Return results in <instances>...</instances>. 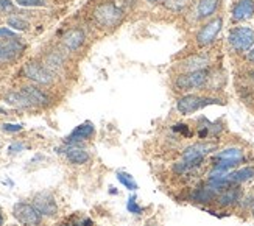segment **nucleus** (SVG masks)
<instances>
[{
  "instance_id": "15",
  "label": "nucleus",
  "mask_w": 254,
  "mask_h": 226,
  "mask_svg": "<svg viewBox=\"0 0 254 226\" xmlns=\"http://www.w3.org/2000/svg\"><path fill=\"white\" fill-rule=\"evenodd\" d=\"M33 206H35L42 217H57L58 214V203L55 200V197L50 192H38V194L33 197Z\"/></svg>"
},
{
  "instance_id": "6",
  "label": "nucleus",
  "mask_w": 254,
  "mask_h": 226,
  "mask_svg": "<svg viewBox=\"0 0 254 226\" xmlns=\"http://www.w3.org/2000/svg\"><path fill=\"white\" fill-rule=\"evenodd\" d=\"M222 28H223V17L218 16V14L212 19L203 22L196 31V35H195L196 47L198 49L211 47V45L217 41L220 33H222Z\"/></svg>"
},
{
  "instance_id": "9",
  "label": "nucleus",
  "mask_w": 254,
  "mask_h": 226,
  "mask_svg": "<svg viewBox=\"0 0 254 226\" xmlns=\"http://www.w3.org/2000/svg\"><path fill=\"white\" fill-rule=\"evenodd\" d=\"M87 41L86 31L80 27H72L65 30L61 36V49L65 53H78Z\"/></svg>"
},
{
  "instance_id": "40",
  "label": "nucleus",
  "mask_w": 254,
  "mask_h": 226,
  "mask_svg": "<svg viewBox=\"0 0 254 226\" xmlns=\"http://www.w3.org/2000/svg\"><path fill=\"white\" fill-rule=\"evenodd\" d=\"M251 214H253V217H254V205H253V208H251Z\"/></svg>"
},
{
  "instance_id": "22",
  "label": "nucleus",
  "mask_w": 254,
  "mask_h": 226,
  "mask_svg": "<svg viewBox=\"0 0 254 226\" xmlns=\"http://www.w3.org/2000/svg\"><path fill=\"white\" fill-rule=\"evenodd\" d=\"M233 159H245V151L242 147H236V145H231L226 147L223 150H217L212 154V159L211 161H233Z\"/></svg>"
},
{
  "instance_id": "37",
  "label": "nucleus",
  "mask_w": 254,
  "mask_h": 226,
  "mask_svg": "<svg viewBox=\"0 0 254 226\" xmlns=\"http://www.w3.org/2000/svg\"><path fill=\"white\" fill-rule=\"evenodd\" d=\"M245 60L248 61V63H251V64H254V47L245 55Z\"/></svg>"
},
{
  "instance_id": "31",
  "label": "nucleus",
  "mask_w": 254,
  "mask_h": 226,
  "mask_svg": "<svg viewBox=\"0 0 254 226\" xmlns=\"http://www.w3.org/2000/svg\"><path fill=\"white\" fill-rule=\"evenodd\" d=\"M14 9H16V6L11 0H0V13L2 14H9V13L13 14Z\"/></svg>"
},
{
  "instance_id": "30",
  "label": "nucleus",
  "mask_w": 254,
  "mask_h": 226,
  "mask_svg": "<svg viewBox=\"0 0 254 226\" xmlns=\"http://www.w3.org/2000/svg\"><path fill=\"white\" fill-rule=\"evenodd\" d=\"M16 3L19 6H27V8H31V6H46L47 0H16Z\"/></svg>"
},
{
  "instance_id": "8",
  "label": "nucleus",
  "mask_w": 254,
  "mask_h": 226,
  "mask_svg": "<svg viewBox=\"0 0 254 226\" xmlns=\"http://www.w3.org/2000/svg\"><path fill=\"white\" fill-rule=\"evenodd\" d=\"M13 216L22 226H42L44 217L33 203L19 201L13 208Z\"/></svg>"
},
{
  "instance_id": "27",
  "label": "nucleus",
  "mask_w": 254,
  "mask_h": 226,
  "mask_svg": "<svg viewBox=\"0 0 254 226\" xmlns=\"http://www.w3.org/2000/svg\"><path fill=\"white\" fill-rule=\"evenodd\" d=\"M237 92H239V97H240L242 101H244V103L250 105L251 101H254V89L251 86H248V84L239 86Z\"/></svg>"
},
{
  "instance_id": "12",
  "label": "nucleus",
  "mask_w": 254,
  "mask_h": 226,
  "mask_svg": "<svg viewBox=\"0 0 254 226\" xmlns=\"http://www.w3.org/2000/svg\"><path fill=\"white\" fill-rule=\"evenodd\" d=\"M218 150L217 142L211 141H200L189 147H186L181 153L183 161H204L207 154H211Z\"/></svg>"
},
{
  "instance_id": "35",
  "label": "nucleus",
  "mask_w": 254,
  "mask_h": 226,
  "mask_svg": "<svg viewBox=\"0 0 254 226\" xmlns=\"http://www.w3.org/2000/svg\"><path fill=\"white\" fill-rule=\"evenodd\" d=\"M24 149H25V145L22 144V142H14V144L8 149V151H9L11 154H16V153H20Z\"/></svg>"
},
{
  "instance_id": "32",
  "label": "nucleus",
  "mask_w": 254,
  "mask_h": 226,
  "mask_svg": "<svg viewBox=\"0 0 254 226\" xmlns=\"http://www.w3.org/2000/svg\"><path fill=\"white\" fill-rule=\"evenodd\" d=\"M127 209H128L129 212H132V214H136V216H140V214H142V208L136 203V197H131V198L128 200Z\"/></svg>"
},
{
  "instance_id": "3",
  "label": "nucleus",
  "mask_w": 254,
  "mask_h": 226,
  "mask_svg": "<svg viewBox=\"0 0 254 226\" xmlns=\"http://www.w3.org/2000/svg\"><path fill=\"white\" fill-rule=\"evenodd\" d=\"M211 69L178 74L173 80L175 90L176 92H181V94H189V92H193V90H206L209 75H211Z\"/></svg>"
},
{
  "instance_id": "26",
  "label": "nucleus",
  "mask_w": 254,
  "mask_h": 226,
  "mask_svg": "<svg viewBox=\"0 0 254 226\" xmlns=\"http://www.w3.org/2000/svg\"><path fill=\"white\" fill-rule=\"evenodd\" d=\"M6 25L11 27L13 30L16 31H27L30 28V24H28V20L24 19L22 16L19 14H11L6 17Z\"/></svg>"
},
{
  "instance_id": "38",
  "label": "nucleus",
  "mask_w": 254,
  "mask_h": 226,
  "mask_svg": "<svg viewBox=\"0 0 254 226\" xmlns=\"http://www.w3.org/2000/svg\"><path fill=\"white\" fill-rule=\"evenodd\" d=\"M147 3H150V5H158V3H162L164 0H145Z\"/></svg>"
},
{
  "instance_id": "33",
  "label": "nucleus",
  "mask_w": 254,
  "mask_h": 226,
  "mask_svg": "<svg viewBox=\"0 0 254 226\" xmlns=\"http://www.w3.org/2000/svg\"><path fill=\"white\" fill-rule=\"evenodd\" d=\"M2 130L5 133H19L24 130V125H20V123H3Z\"/></svg>"
},
{
  "instance_id": "36",
  "label": "nucleus",
  "mask_w": 254,
  "mask_h": 226,
  "mask_svg": "<svg viewBox=\"0 0 254 226\" xmlns=\"http://www.w3.org/2000/svg\"><path fill=\"white\" fill-rule=\"evenodd\" d=\"M72 226H94V222L91 220V219H87V217H84V219H80V220H76Z\"/></svg>"
},
{
  "instance_id": "14",
  "label": "nucleus",
  "mask_w": 254,
  "mask_h": 226,
  "mask_svg": "<svg viewBox=\"0 0 254 226\" xmlns=\"http://www.w3.org/2000/svg\"><path fill=\"white\" fill-rule=\"evenodd\" d=\"M176 69H178V74L211 69V56H209L207 53H193V55H189L187 58H184L183 61L178 63Z\"/></svg>"
},
{
  "instance_id": "16",
  "label": "nucleus",
  "mask_w": 254,
  "mask_h": 226,
  "mask_svg": "<svg viewBox=\"0 0 254 226\" xmlns=\"http://www.w3.org/2000/svg\"><path fill=\"white\" fill-rule=\"evenodd\" d=\"M242 198H244V190H242L240 184H234L223 190L215 200V206L220 209H231V208H239Z\"/></svg>"
},
{
  "instance_id": "18",
  "label": "nucleus",
  "mask_w": 254,
  "mask_h": 226,
  "mask_svg": "<svg viewBox=\"0 0 254 226\" xmlns=\"http://www.w3.org/2000/svg\"><path fill=\"white\" fill-rule=\"evenodd\" d=\"M95 134V127L92 122H84L81 125L76 127L67 138L64 139L65 145H80L84 141H89L94 138Z\"/></svg>"
},
{
  "instance_id": "29",
  "label": "nucleus",
  "mask_w": 254,
  "mask_h": 226,
  "mask_svg": "<svg viewBox=\"0 0 254 226\" xmlns=\"http://www.w3.org/2000/svg\"><path fill=\"white\" fill-rule=\"evenodd\" d=\"M172 130L175 133H180L183 138H192L193 136V131L190 130V127L187 125V123H176V125L172 127Z\"/></svg>"
},
{
  "instance_id": "17",
  "label": "nucleus",
  "mask_w": 254,
  "mask_h": 226,
  "mask_svg": "<svg viewBox=\"0 0 254 226\" xmlns=\"http://www.w3.org/2000/svg\"><path fill=\"white\" fill-rule=\"evenodd\" d=\"M254 17V0H236L231 8V22L240 24Z\"/></svg>"
},
{
  "instance_id": "4",
  "label": "nucleus",
  "mask_w": 254,
  "mask_h": 226,
  "mask_svg": "<svg viewBox=\"0 0 254 226\" xmlns=\"http://www.w3.org/2000/svg\"><path fill=\"white\" fill-rule=\"evenodd\" d=\"M228 47L236 55H247L254 47V30L251 27H233L228 33Z\"/></svg>"
},
{
  "instance_id": "11",
  "label": "nucleus",
  "mask_w": 254,
  "mask_h": 226,
  "mask_svg": "<svg viewBox=\"0 0 254 226\" xmlns=\"http://www.w3.org/2000/svg\"><path fill=\"white\" fill-rule=\"evenodd\" d=\"M222 6V0H195L192 3L190 16L195 22H206L217 16Z\"/></svg>"
},
{
  "instance_id": "1",
  "label": "nucleus",
  "mask_w": 254,
  "mask_h": 226,
  "mask_svg": "<svg viewBox=\"0 0 254 226\" xmlns=\"http://www.w3.org/2000/svg\"><path fill=\"white\" fill-rule=\"evenodd\" d=\"M125 13L127 11L116 0H102L92 6L89 16L97 28L109 33L120 27L125 19Z\"/></svg>"
},
{
  "instance_id": "28",
  "label": "nucleus",
  "mask_w": 254,
  "mask_h": 226,
  "mask_svg": "<svg viewBox=\"0 0 254 226\" xmlns=\"http://www.w3.org/2000/svg\"><path fill=\"white\" fill-rule=\"evenodd\" d=\"M117 179L120 181V184H124L128 190H137V183L129 173H125V172H117Z\"/></svg>"
},
{
  "instance_id": "5",
  "label": "nucleus",
  "mask_w": 254,
  "mask_h": 226,
  "mask_svg": "<svg viewBox=\"0 0 254 226\" xmlns=\"http://www.w3.org/2000/svg\"><path fill=\"white\" fill-rule=\"evenodd\" d=\"M22 75H24V78H27L30 83L42 86V87H52L57 83V76L42 64L41 60L27 61L24 67H22Z\"/></svg>"
},
{
  "instance_id": "2",
  "label": "nucleus",
  "mask_w": 254,
  "mask_h": 226,
  "mask_svg": "<svg viewBox=\"0 0 254 226\" xmlns=\"http://www.w3.org/2000/svg\"><path fill=\"white\" fill-rule=\"evenodd\" d=\"M211 105H226V101L223 98H220L217 95H203V94H183L178 100H176V111L183 116H190L195 112L204 109L206 106Z\"/></svg>"
},
{
  "instance_id": "20",
  "label": "nucleus",
  "mask_w": 254,
  "mask_h": 226,
  "mask_svg": "<svg viewBox=\"0 0 254 226\" xmlns=\"http://www.w3.org/2000/svg\"><path fill=\"white\" fill-rule=\"evenodd\" d=\"M61 153H64L65 159L73 165H83L91 161V154L81 145H65Z\"/></svg>"
},
{
  "instance_id": "13",
  "label": "nucleus",
  "mask_w": 254,
  "mask_h": 226,
  "mask_svg": "<svg viewBox=\"0 0 254 226\" xmlns=\"http://www.w3.org/2000/svg\"><path fill=\"white\" fill-rule=\"evenodd\" d=\"M20 90L30 98V101H31L35 108H47V106H50L53 103L52 94L42 86L30 83V84L22 86Z\"/></svg>"
},
{
  "instance_id": "34",
  "label": "nucleus",
  "mask_w": 254,
  "mask_h": 226,
  "mask_svg": "<svg viewBox=\"0 0 254 226\" xmlns=\"http://www.w3.org/2000/svg\"><path fill=\"white\" fill-rule=\"evenodd\" d=\"M8 38H17V35L14 31H11L9 28L2 27L0 28V39H8Z\"/></svg>"
},
{
  "instance_id": "21",
  "label": "nucleus",
  "mask_w": 254,
  "mask_h": 226,
  "mask_svg": "<svg viewBox=\"0 0 254 226\" xmlns=\"http://www.w3.org/2000/svg\"><path fill=\"white\" fill-rule=\"evenodd\" d=\"M3 101L6 105L17 108V109H33V108H35L31 101H30V98L24 92H22L20 89H17V90L13 89V90H8V92H5Z\"/></svg>"
},
{
  "instance_id": "19",
  "label": "nucleus",
  "mask_w": 254,
  "mask_h": 226,
  "mask_svg": "<svg viewBox=\"0 0 254 226\" xmlns=\"http://www.w3.org/2000/svg\"><path fill=\"white\" fill-rule=\"evenodd\" d=\"M217 194L209 189V186L204 183L201 186H196L189 192V201L195 203V205L200 206H209V205H215Z\"/></svg>"
},
{
  "instance_id": "10",
  "label": "nucleus",
  "mask_w": 254,
  "mask_h": 226,
  "mask_svg": "<svg viewBox=\"0 0 254 226\" xmlns=\"http://www.w3.org/2000/svg\"><path fill=\"white\" fill-rule=\"evenodd\" d=\"M25 52V44L19 38L0 39V64H9L17 61Z\"/></svg>"
},
{
  "instance_id": "39",
  "label": "nucleus",
  "mask_w": 254,
  "mask_h": 226,
  "mask_svg": "<svg viewBox=\"0 0 254 226\" xmlns=\"http://www.w3.org/2000/svg\"><path fill=\"white\" fill-rule=\"evenodd\" d=\"M0 226H3V216H2V212H0Z\"/></svg>"
},
{
  "instance_id": "41",
  "label": "nucleus",
  "mask_w": 254,
  "mask_h": 226,
  "mask_svg": "<svg viewBox=\"0 0 254 226\" xmlns=\"http://www.w3.org/2000/svg\"><path fill=\"white\" fill-rule=\"evenodd\" d=\"M61 226H72V225H61Z\"/></svg>"
},
{
  "instance_id": "7",
  "label": "nucleus",
  "mask_w": 254,
  "mask_h": 226,
  "mask_svg": "<svg viewBox=\"0 0 254 226\" xmlns=\"http://www.w3.org/2000/svg\"><path fill=\"white\" fill-rule=\"evenodd\" d=\"M41 61L57 78L65 75V74H67V71H69L67 53H65L63 49L46 50L41 55Z\"/></svg>"
},
{
  "instance_id": "25",
  "label": "nucleus",
  "mask_w": 254,
  "mask_h": 226,
  "mask_svg": "<svg viewBox=\"0 0 254 226\" xmlns=\"http://www.w3.org/2000/svg\"><path fill=\"white\" fill-rule=\"evenodd\" d=\"M192 3H193V0H164L162 6L165 11H169V13L181 14L189 6H192Z\"/></svg>"
},
{
  "instance_id": "23",
  "label": "nucleus",
  "mask_w": 254,
  "mask_h": 226,
  "mask_svg": "<svg viewBox=\"0 0 254 226\" xmlns=\"http://www.w3.org/2000/svg\"><path fill=\"white\" fill-rule=\"evenodd\" d=\"M228 176L234 184H244V183H247V181H251L254 178V165L239 167V168H236V170L229 172Z\"/></svg>"
},
{
  "instance_id": "24",
  "label": "nucleus",
  "mask_w": 254,
  "mask_h": 226,
  "mask_svg": "<svg viewBox=\"0 0 254 226\" xmlns=\"http://www.w3.org/2000/svg\"><path fill=\"white\" fill-rule=\"evenodd\" d=\"M225 84H226V75L218 69H211V75H209L206 90H209V92H215V90L223 89Z\"/></svg>"
}]
</instances>
